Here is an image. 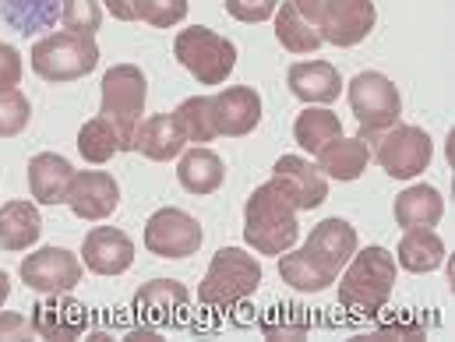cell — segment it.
<instances>
[{
  "label": "cell",
  "mask_w": 455,
  "mask_h": 342,
  "mask_svg": "<svg viewBox=\"0 0 455 342\" xmlns=\"http://www.w3.org/2000/svg\"><path fill=\"white\" fill-rule=\"evenodd\" d=\"M28 336H36L32 332V322L25 318V314H14V311H0V342L7 339H28Z\"/></svg>",
  "instance_id": "obj_38"
},
{
  "label": "cell",
  "mask_w": 455,
  "mask_h": 342,
  "mask_svg": "<svg viewBox=\"0 0 455 342\" xmlns=\"http://www.w3.org/2000/svg\"><path fill=\"white\" fill-rule=\"evenodd\" d=\"M28 116H32V107H28L25 92H18V89L0 92V138L21 134L28 127Z\"/></svg>",
  "instance_id": "obj_35"
},
{
  "label": "cell",
  "mask_w": 455,
  "mask_h": 342,
  "mask_svg": "<svg viewBox=\"0 0 455 342\" xmlns=\"http://www.w3.org/2000/svg\"><path fill=\"white\" fill-rule=\"evenodd\" d=\"M212 120L216 134L243 138L261 123V96L251 85H229L220 96H212Z\"/></svg>",
  "instance_id": "obj_15"
},
{
  "label": "cell",
  "mask_w": 455,
  "mask_h": 342,
  "mask_svg": "<svg viewBox=\"0 0 455 342\" xmlns=\"http://www.w3.org/2000/svg\"><path fill=\"white\" fill-rule=\"evenodd\" d=\"M188 304H191V293L177 279H152L134 293V314L152 329L173 325Z\"/></svg>",
  "instance_id": "obj_16"
},
{
  "label": "cell",
  "mask_w": 455,
  "mask_h": 342,
  "mask_svg": "<svg viewBox=\"0 0 455 342\" xmlns=\"http://www.w3.org/2000/svg\"><path fill=\"white\" fill-rule=\"evenodd\" d=\"M371 163V148L360 138H336L318 152V170L332 180H356Z\"/></svg>",
  "instance_id": "obj_25"
},
{
  "label": "cell",
  "mask_w": 455,
  "mask_h": 342,
  "mask_svg": "<svg viewBox=\"0 0 455 342\" xmlns=\"http://www.w3.org/2000/svg\"><path fill=\"white\" fill-rule=\"evenodd\" d=\"M173 120H177V127L184 131V138L195 141V145L220 138V134H216V120H212V96H191V99H184V103L177 107Z\"/></svg>",
  "instance_id": "obj_32"
},
{
  "label": "cell",
  "mask_w": 455,
  "mask_h": 342,
  "mask_svg": "<svg viewBox=\"0 0 455 342\" xmlns=\"http://www.w3.org/2000/svg\"><path fill=\"white\" fill-rule=\"evenodd\" d=\"M293 4H297V11H300L304 18H311V21L318 25V14L325 11V4H329V0H293Z\"/></svg>",
  "instance_id": "obj_40"
},
{
  "label": "cell",
  "mask_w": 455,
  "mask_h": 342,
  "mask_svg": "<svg viewBox=\"0 0 455 342\" xmlns=\"http://www.w3.org/2000/svg\"><path fill=\"white\" fill-rule=\"evenodd\" d=\"M21 282L36 293H71L82 282V261L64 247H39L21 261Z\"/></svg>",
  "instance_id": "obj_10"
},
{
  "label": "cell",
  "mask_w": 455,
  "mask_h": 342,
  "mask_svg": "<svg viewBox=\"0 0 455 342\" xmlns=\"http://www.w3.org/2000/svg\"><path fill=\"white\" fill-rule=\"evenodd\" d=\"M145 96H148V82H145L141 68L116 64L103 75V116L120 131L127 152H134V131L141 123Z\"/></svg>",
  "instance_id": "obj_7"
},
{
  "label": "cell",
  "mask_w": 455,
  "mask_h": 342,
  "mask_svg": "<svg viewBox=\"0 0 455 342\" xmlns=\"http://www.w3.org/2000/svg\"><path fill=\"white\" fill-rule=\"evenodd\" d=\"M78 152L89 159V163H110L116 152H127L124 148V138L107 116H92L85 120V127L78 131Z\"/></svg>",
  "instance_id": "obj_31"
},
{
  "label": "cell",
  "mask_w": 455,
  "mask_h": 342,
  "mask_svg": "<svg viewBox=\"0 0 455 342\" xmlns=\"http://www.w3.org/2000/svg\"><path fill=\"white\" fill-rule=\"evenodd\" d=\"M85 329H89V307L68 293H50L32 307V332L39 339L71 342L85 336Z\"/></svg>",
  "instance_id": "obj_13"
},
{
  "label": "cell",
  "mask_w": 455,
  "mask_h": 342,
  "mask_svg": "<svg viewBox=\"0 0 455 342\" xmlns=\"http://www.w3.org/2000/svg\"><path fill=\"white\" fill-rule=\"evenodd\" d=\"M279 275H283V282H290L300 293H322V290H329L336 282V275H329L304 247L279 254Z\"/></svg>",
  "instance_id": "obj_29"
},
{
  "label": "cell",
  "mask_w": 455,
  "mask_h": 342,
  "mask_svg": "<svg viewBox=\"0 0 455 342\" xmlns=\"http://www.w3.org/2000/svg\"><path fill=\"white\" fill-rule=\"evenodd\" d=\"M68 205L78 219L100 223V219L114 216V209L120 205V187L103 170H78L68 187Z\"/></svg>",
  "instance_id": "obj_14"
},
{
  "label": "cell",
  "mask_w": 455,
  "mask_h": 342,
  "mask_svg": "<svg viewBox=\"0 0 455 342\" xmlns=\"http://www.w3.org/2000/svg\"><path fill=\"white\" fill-rule=\"evenodd\" d=\"M107 4V11L120 18V21H138V14H134V0H103Z\"/></svg>",
  "instance_id": "obj_39"
},
{
  "label": "cell",
  "mask_w": 455,
  "mask_h": 342,
  "mask_svg": "<svg viewBox=\"0 0 455 342\" xmlns=\"http://www.w3.org/2000/svg\"><path fill=\"white\" fill-rule=\"evenodd\" d=\"M60 21L68 32L96 36L103 25V7L100 0H60Z\"/></svg>",
  "instance_id": "obj_33"
},
{
  "label": "cell",
  "mask_w": 455,
  "mask_h": 342,
  "mask_svg": "<svg viewBox=\"0 0 455 342\" xmlns=\"http://www.w3.org/2000/svg\"><path fill=\"white\" fill-rule=\"evenodd\" d=\"M304 251L329 272V275H339L346 268V261L353 258L356 251V229L349 227L346 219H325L311 229Z\"/></svg>",
  "instance_id": "obj_18"
},
{
  "label": "cell",
  "mask_w": 455,
  "mask_h": 342,
  "mask_svg": "<svg viewBox=\"0 0 455 342\" xmlns=\"http://www.w3.org/2000/svg\"><path fill=\"white\" fill-rule=\"evenodd\" d=\"M272 180L286 191V198L293 202L297 212H311V209H318L329 198L325 173L311 159H304V155H283L272 166Z\"/></svg>",
  "instance_id": "obj_12"
},
{
  "label": "cell",
  "mask_w": 455,
  "mask_h": 342,
  "mask_svg": "<svg viewBox=\"0 0 455 342\" xmlns=\"http://www.w3.org/2000/svg\"><path fill=\"white\" fill-rule=\"evenodd\" d=\"M342 134V123L339 116L332 114L329 107H307L304 114L297 116V123H293V138H297V145L300 148H307V152H322L329 141H336Z\"/></svg>",
  "instance_id": "obj_30"
},
{
  "label": "cell",
  "mask_w": 455,
  "mask_h": 342,
  "mask_svg": "<svg viewBox=\"0 0 455 342\" xmlns=\"http://www.w3.org/2000/svg\"><path fill=\"white\" fill-rule=\"evenodd\" d=\"M100 64V46L92 36L78 32H53L32 46V71L46 82H78Z\"/></svg>",
  "instance_id": "obj_4"
},
{
  "label": "cell",
  "mask_w": 455,
  "mask_h": 342,
  "mask_svg": "<svg viewBox=\"0 0 455 342\" xmlns=\"http://www.w3.org/2000/svg\"><path fill=\"white\" fill-rule=\"evenodd\" d=\"M60 18V0H0V21L18 36H36L53 28Z\"/></svg>",
  "instance_id": "obj_27"
},
{
  "label": "cell",
  "mask_w": 455,
  "mask_h": 342,
  "mask_svg": "<svg viewBox=\"0 0 455 342\" xmlns=\"http://www.w3.org/2000/svg\"><path fill=\"white\" fill-rule=\"evenodd\" d=\"M445 216V198L438 187L427 184H413L395 198V223L403 229L438 227Z\"/></svg>",
  "instance_id": "obj_23"
},
{
  "label": "cell",
  "mask_w": 455,
  "mask_h": 342,
  "mask_svg": "<svg viewBox=\"0 0 455 342\" xmlns=\"http://www.w3.org/2000/svg\"><path fill=\"white\" fill-rule=\"evenodd\" d=\"M349 110L356 114V123H360V141H374L381 131H388L399 114H403V99H399V89L381 75V71H360L349 89Z\"/></svg>",
  "instance_id": "obj_5"
},
{
  "label": "cell",
  "mask_w": 455,
  "mask_h": 342,
  "mask_svg": "<svg viewBox=\"0 0 455 342\" xmlns=\"http://www.w3.org/2000/svg\"><path fill=\"white\" fill-rule=\"evenodd\" d=\"M395 261H399L406 272H417V275L435 272V268H442V261H445V243H442V236L431 227L406 229V236L399 240Z\"/></svg>",
  "instance_id": "obj_26"
},
{
  "label": "cell",
  "mask_w": 455,
  "mask_h": 342,
  "mask_svg": "<svg viewBox=\"0 0 455 342\" xmlns=\"http://www.w3.org/2000/svg\"><path fill=\"white\" fill-rule=\"evenodd\" d=\"M431 155H435V145L427 131L413 123H392L374 138V159L395 180H413L417 173H424L431 166Z\"/></svg>",
  "instance_id": "obj_8"
},
{
  "label": "cell",
  "mask_w": 455,
  "mask_h": 342,
  "mask_svg": "<svg viewBox=\"0 0 455 342\" xmlns=\"http://www.w3.org/2000/svg\"><path fill=\"white\" fill-rule=\"evenodd\" d=\"M261 286V265L240 251V247H223L212 254V265L198 286V300L205 307H236L247 297H254V290Z\"/></svg>",
  "instance_id": "obj_3"
},
{
  "label": "cell",
  "mask_w": 455,
  "mask_h": 342,
  "mask_svg": "<svg viewBox=\"0 0 455 342\" xmlns=\"http://www.w3.org/2000/svg\"><path fill=\"white\" fill-rule=\"evenodd\" d=\"M275 36H279V43L290 53H315L325 43L322 32H318V25L311 18H304L293 0H286L283 7H275Z\"/></svg>",
  "instance_id": "obj_28"
},
{
  "label": "cell",
  "mask_w": 455,
  "mask_h": 342,
  "mask_svg": "<svg viewBox=\"0 0 455 342\" xmlns=\"http://www.w3.org/2000/svg\"><path fill=\"white\" fill-rule=\"evenodd\" d=\"M7 293H11V279H7V272H0V307H4Z\"/></svg>",
  "instance_id": "obj_41"
},
{
  "label": "cell",
  "mask_w": 455,
  "mask_h": 342,
  "mask_svg": "<svg viewBox=\"0 0 455 342\" xmlns=\"http://www.w3.org/2000/svg\"><path fill=\"white\" fill-rule=\"evenodd\" d=\"M184 145H188V138H184V131L177 127L173 114L148 116V120H141L138 131H134V152H141V155L152 159V163H170V159H177V155L184 152Z\"/></svg>",
  "instance_id": "obj_21"
},
{
  "label": "cell",
  "mask_w": 455,
  "mask_h": 342,
  "mask_svg": "<svg viewBox=\"0 0 455 342\" xmlns=\"http://www.w3.org/2000/svg\"><path fill=\"white\" fill-rule=\"evenodd\" d=\"M290 82V92L297 99H304L307 107H329L339 99V89H342V78L339 71L325 60H300L290 68L286 75Z\"/></svg>",
  "instance_id": "obj_19"
},
{
  "label": "cell",
  "mask_w": 455,
  "mask_h": 342,
  "mask_svg": "<svg viewBox=\"0 0 455 342\" xmlns=\"http://www.w3.org/2000/svg\"><path fill=\"white\" fill-rule=\"evenodd\" d=\"M378 21L374 0H329L318 14V32L332 46H356L371 36Z\"/></svg>",
  "instance_id": "obj_11"
},
{
  "label": "cell",
  "mask_w": 455,
  "mask_h": 342,
  "mask_svg": "<svg viewBox=\"0 0 455 342\" xmlns=\"http://www.w3.org/2000/svg\"><path fill=\"white\" fill-rule=\"evenodd\" d=\"M177 180L184 191L191 195H212L223 187L227 180V170H223V159L212 152V148H202L195 145L191 152L180 155V166H177Z\"/></svg>",
  "instance_id": "obj_22"
},
{
  "label": "cell",
  "mask_w": 455,
  "mask_h": 342,
  "mask_svg": "<svg viewBox=\"0 0 455 342\" xmlns=\"http://www.w3.org/2000/svg\"><path fill=\"white\" fill-rule=\"evenodd\" d=\"M85 268L96 275H120L134 265V243L124 229L114 227H96L85 233Z\"/></svg>",
  "instance_id": "obj_17"
},
{
  "label": "cell",
  "mask_w": 455,
  "mask_h": 342,
  "mask_svg": "<svg viewBox=\"0 0 455 342\" xmlns=\"http://www.w3.org/2000/svg\"><path fill=\"white\" fill-rule=\"evenodd\" d=\"M21 82V53L11 43H0V92Z\"/></svg>",
  "instance_id": "obj_37"
},
{
  "label": "cell",
  "mask_w": 455,
  "mask_h": 342,
  "mask_svg": "<svg viewBox=\"0 0 455 342\" xmlns=\"http://www.w3.org/2000/svg\"><path fill=\"white\" fill-rule=\"evenodd\" d=\"M43 233V219L39 209L32 202H7L0 205V247L18 254L28 251Z\"/></svg>",
  "instance_id": "obj_24"
},
{
  "label": "cell",
  "mask_w": 455,
  "mask_h": 342,
  "mask_svg": "<svg viewBox=\"0 0 455 342\" xmlns=\"http://www.w3.org/2000/svg\"><path fill=\"white\" fill-rule=\"evenodd\" d=\"M134 14L152 28H173L188 18V0H134Z\"/></svg>",
  "instance_id": "obj_34"
},
{
  "label": "cell",
  "mask_w": 455,
  "mask_h": 342,
  "mask_svg": "<svg viewBox=\"0 0 455 342\" xmlns=\"http://www.w3.org/2000/svg\"><path fill=\"white\" fill-rule=\"evenodd\" d=\"M300 236L297 209L286 198V191L268 180L254 187V195L243 205V240L258 254H286Z\"/></svg>",
  "instance_id": "obj_1"
},
{
  "label": "cell",
  "mask_w": 455,
  "mask_h": 342,
  "mask_svg": "<svg viewBox=\"0 0 455 342\" xmlns=\"http://www.w3.org/2000/svg\"><path fill=\"white\" fill-rule=\"evenodd\" d=\"M71 177V163L57 152H39L28 159V191L39 205H68Z\"/></svg>",
  "instance_id": "obj_20"
},
{
  "label": "cell",
  "mask_w": 455,
  "mask_h": 342,
  "mask_svg": "<svg viewBox=\"0 0 455 342\" xmlns=\"http://www.w3.org/2000/svg\"><path fill=\"white\" fill-rule=\"evenodd\" d=\"M173 53L198 78V85H223L236 68V46L227 36H220L212 28H202V25L177 32Z\"/></svg>",
  "instance_id": "obj_6"
},
{
  "label": "cell",
  "mask_w": 455,
  "mask_h": 342,
  "mask_svg": "<svg viewBox=\"0 0 455 342\" xmlns=\"http://www.w3.org/2000/svg\"><path fill=\"white\" fill-rule=\"evenodd\" d=\"M202 240L205 233L198 227V219L188 216L184 209H159L145 223V247L156 258H191L198 254Z\"/></svg>",
  "instance_id": "obj_9"
},
{
  "label": "cell",
  "mask_w": 455,
  "mask_h": 342,
  "mask_svg": "<svg viewBox=\"0 0 455 342\" xmlns=\"http://www.w3.org/2000/svg\"><path fill=\"white\" fill-rule=\"evenodd\" d=\"M392 290H395V258L378 243L353 251V258L346 261V272L339 279L342 307L349 314L371 318L388 304Z\"/></svg>",
  "instance_id": "obj_2"
},
{
  "label": "cell",
  "mask_w": 455,
  "mask_h": 342,
  "mask_svg": "<svg viewBox=\"0 0 455 342\" xmlns=\"http://www.w3.org/2000/svg\"><path fill=\"white\" fill-rule=\"evenodd\" d=\"M279 0H227V11L236 21H247V25H258V21H268L275 14Z\"/></svg>",
  "instance_id": "obj_36"
}]
</instances>
